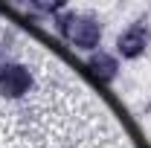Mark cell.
<instances>
[{"label":"cell","mask_w":151,"mask_h":148,"mask_svg":"<svg viewBox=\"0 0 151 148\" xmlns=\"http://www.w3.org/2000/svg\"><path fill=\"white\" fill-rule=\"evenodd\" d=\"M148 38H151V32H148V26L142 20L131 23L122 35L116 38V52L122 58H139L145 52V47H148Z\"/></svg>","instance_id":"cell-3"},{"label":"cell","mask_w":151,"mask_h":148,"mask_svg":"<svg viewBox=\"0 0 151 148\" xmlns=\"http://www.w3.org/2000/svg\"><path fill=\"white\" fill-rule=\"evenodd\" d=\"M58 32L78 50H96L102 41V23L90 15H64L58 18Z\"/></svg>","instance_id":"cell-1"},{"label":"cell","mask_w":151,"mask_h":148,"mask_svg":"<svg viewBox=\"0 0 151 148\" xmlns=\"http://www.w3.org/2000/svg\"><path fill=\"white\" fill-rule=\"evenodd\" d=\"M32 87V73L23 64H0V93L18 99Z\"/></svg>","instance_id":"cell-2"},{"label":"cell","mask_w":151,"mask_h":148,"mask_svg":"<svg viewBox=\"0 0 151 148\" xmlns=\"http://www.w3.org/2000/svg\"><path fill=\"white\" fill-rule=\"evenodd\" d=\"M90 70H93L102 81H113L119 64H116V58L108 55V52H96V55H90Z\"/></svg>","instance_id":"cell-4"}]
</instances>
